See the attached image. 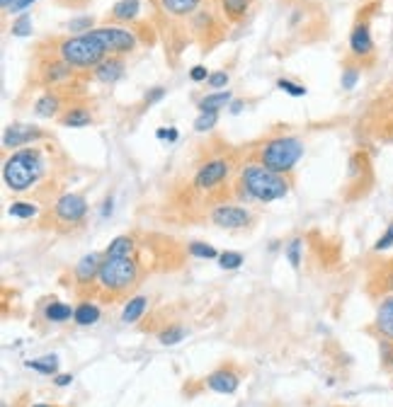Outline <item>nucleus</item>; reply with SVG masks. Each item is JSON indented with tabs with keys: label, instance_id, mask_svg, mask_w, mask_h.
I'll use <instances>...</instances> for the list:
<instances>
[{
	"label": "nucleus",
	"instance_id": "f257e3e1",
	"mask_svg": "<svg viewBox=\"0 0 393 407\" xmlns=\"http://www.w3.org/2000/svg\"><path fill=\"white\" fill-rule=\"evenodd\" d=\"M238 189H241L243 199L272 204L289 194V180H287V175H279V172L265 168L262 163H250L241 170Z\"/></svg>",
	"mask_w": 393,
	"mask_h": 407
},
{
	"label": "nucleus",
	"instance_id": "f03ea898",
	"mask_svg": "<svg viewBox=\"0 0 393 407\" xmlns=\"http://www.w3.org/2000/svg\"><path fill=\"white\" fill-rule=\"evenodd\" d=\"M44 158L36 148L15 151L3 163V182L10 192H27L44 175Z\"/></svg>",
	"mask_w": 393,
	"mask_h": 407
},
{
	"label": "nucleus",
	"instance_id": "7ed1b4c3",
	"mask_svg": "<svg viewBox=\"0 0 393 407\" xmlns=\"http://www.w3.org/2000/svg\"><path fill=\"white\" fill-rule=\"evenodd\" d=\"M301 156H304V141L297 136H274L260 148V163L279 175H289Z\"/></svg>",
	"mask_w": 393,
	"mask_h": 407
},
{
	"label": "nucleus",
	"instance_id": "20e7f679",
	"mask_svg": "<svg viewBox=\"0 0 393 407\" xmlns=\"http://www.w3.org/2000/svg\"><path fill=\"white\" fill-rule=\"evenodd\" d=\"M139 281V262L134 257H104L97 283L109 293H124Z\"/></svg>",
	"mask_w": 393,
	"mask_h": 407
},
{
	"label": "nucleus",
	"instance_id": "39448f33",
	"mask_svg": "<svg viewBox=\"0 0 393 407\" xmlns=\"http://www.w3.org/2000/svg\"><path fill=\"white\" fill-rule=\"evenodd\" d=\"M59 56L73 68H95L102 59H107V54L90 34H81L61 41Z\"/></svg>",
	"mask_w": 393,
	"mask_h": 407
},
{
	"label": "nucleus",
	"instance_id": "423d86ee",
	"mask_svg": "<svg viewBox=\"0 0 393 407\" xmlns=\"http://www.w3.org/2000/svg\"><path fill=\"white\" fill-rule=\"evenodd\" d=\"M93 39L104 49L107 56H124L136 49V34L131 29L116 27V24H104V27H95L88 32Z\"/></svg>",
	"mask_w": 393,
	"mask_h": 407
},
{
	"label": "nucleus",
	"instance_id": "0eeeda50",
	"mask_svg": "<svg viewBox=\"0 0 393 407\" xmlns=\"http://www.w3.org/2000/svg\"><path fill=\"white\" fill-rule=\"evenodd\" d=\"M229 172H231V163L226 158L207 160V163L196 170L192 184H194V189H199V192H209V189L219 187V184L229 177Z\"/></svg>",
	"mask_w": 393,
	"mask_h": 407
},
{
	"label": "nucleus",
	"instance_id": "6e6552de",
	"mask_svg": "<svg viewBox=\"0 0 393 407\" xmlns=\"http://www.w3.org/2000/svg\"><path fill=\"white\" fill-rule=\"evenodd\" d=\"M54 211H56V218L64 221V223H83L85 216H88V201L81 194H61Z\"/></svg>",
	"mask_w": 393,
	"mask_h": 407
},
{
	"label": "nucleus",
	"instance_id": "1a4fd4ad",
	"mask_svg": "<svg viewBox=\"0 0 393 407\" xmlns=\"http://www.w3.org/2000/svg\"><path fill=\"white\" fill-rule=\"evenodd\" d=\"M212 223H217L219 228L226 231H238L250 223V213L243 206H233V204H219L212 211Z\"/></svg>",
	"mask_w": 393,
	"mask_h": 407
},
{
	"label": "nucleus",
	"instance_id": "9d476101",
	"mask_svg": "<svg viewBox=\"0 0 393 407\" xmlns=\"http://www.w3.org/2000/svg\"><path fill=\"white\" fill-rule=\"evenodd\" d=\"M207 386L209 391L219 393V396H231V393H236L238 386H241V376H238V371L233 366H221L207 376Z\"/></svg>",
	"mask_w": 393,
	"mask_h": 407
},
{
	"label": "nucleus",
	"instance_id": "9b49d317",
	"mask_svg": "<svg viewBox=\"0 0 393 407\" xmlns=\"http://www.w3.org/2000/svg\"><path fill=\"white\" fill-rule=\"evenodd\" d=\"M349 54L354 59H369L374 54V39H372V29L369 22H357L349 32Z\"/></svg>",
	"mask_w": 393,
	"mask_h": 407
},
{
	"label": "nucleus",
	"instance_id": "f8f14e48",
	"mask_svg": "<svg viewBox=\"0 0 393 407\" xmlns=\"http://www.w3.org/2000/svg\"><path fill=\"white\" fill-rule=\"evenodd\" d=\"M41 134L36 126H27V124H10L5 129L3 134V146L5 148H20V146H27L32 144V141L41 139Z\"/></svg>",
	"mask_w": 393,
	"mask_h": 407
},
{
	"label": "nucleus",
	"instance_id": "ddd939ff",
	"mask_svg": "<svg viewBox=\"0 0 393 407\" xmlns=\"http://www.w3.org/2000/svg\"><path fill=\"white\" fill-rule=\"evenodd\" d=\"M349 182H352V187H362V192L369 189L372 168H369V158L364 153H354L349 158Z\"/></svg>",
	"mask_w": 393,
	"mask_h": 407
},
{
	"label": "nucleus",
	"instance_id": "4468645a",
	"mask_svg": "<svg viewBox=\"0 0 393 407\" xmlns=\"http://www.w3.org/2000/svg\"><path fill=\"white\" fill-rule=\"evenodd\" d=\"M102 260H104V257L100 255V252H90V255H85L83 260L76 264V281L81 283V286H88V283L97 281Z\"/></svg>",
	"mask_w": 393,
	"mask_h": 407
},
{
	"label": "nucleus",
	"instance_id": "2eb2a0df",
	"mask_svg": "<svg viewBox=\"0 0 393 407\" xmlns=\"http://www.w3.org/2000/svg\"><path fill=\"white\" fill-rule=\"evenodd\" d=\"M374 328L384 339L393 342V293L384 296V301L377 308V318H374Z\"/></svg>",
	"mask_w": 393,
	"mask_h": 407
},
{
	"label": "nucleus",
	"instance_id": "dca6fc26",
	"mask_svg": "<svg viewBox=\"0 0 393 407\" xmlns=\"http://www.w3.org/2000/svg\"><path fill=\"white\" fill-rule=\"evenodd\" d=\"M121 76H124V61H121L119 56H107L95 66V78L100 80V83L112 85Z\"/></svg>",
	"mask_w": 393,
	"mask_h": 407
},
{
	"label": "nucleus",
	"instance_id": "f3484780",
	"mask_svg": "<svg viewBox=\"0 0 393 407\" xmlns=\"http://www.w3.org/2000/svg\"><path fill=\"white\" fill-rule=\"evenodd\" d=\"M231 102H233V95L229 90H219V92H209L207 97H202L199 100V112H221L224 107H231Z\"/></svg>",
	"mask_w": 393,
	"mask_h": 407
},
{
	"label": "nucleus",
	"instance_id": "a211bd4d",
	"mask_svg": "<svg viewBox=\"0 0 393 407\" xmlns=\"http://www.w3.org/2000/svg\"><path fill=\"white\" fill-rule=\"evenodd\" d=\"M372 293L377 296H391L393 293V260L386 262L372 279Z\"/></svg>",
	"mask_w": 393,
	"mask_h": 407
},
{
	"label": "nucleus",
	"instance_id": "6ab92c4d",
	"mask_svg": "<svg viewBox=\"0 0 393 407\" xmlns=\"http://www.w3.org/2000/svg\"><path fill=\"white\" fill-rule=\"evenodd\" d=\"M139 12H141L139 0H119V3L112 5L109 15H112V20H116V22H129V20H136Z\"/></svg>",
	"mask_w": 393,
	"mask_h": 407
},
{
	"label": "nucleus",
	"instance_id": "aec40b11",
	"mask_svg": "<svg viewBox=\"0 0 393 407\" xmlns=\"http://www.w3.org/2000/svg\"><path fill=\"white\" fill-rule=\"evenodd\" d=\"M158 3H161V8L168 12V15L187 17V15H192V12H196L202 0H158Z\"/></svg>",
	"mask_w": 393,
	"mask_h": 407
},
{
	"label": "nucleus",
	"instance_id": "412c9836",
	"mask_svg": "<svg viewBox=\"0 0 393 407\" xmlns=\"http://www.w3.org/2000/svg\"><path fill=\"white\" fill-rule=\"evenodd\" d=\"M146 308H149V298H146V296H134L131 301H126L124 311H121V323L126 325L136 323V320L144 318Z\"/></svg>",
	"mask_w": 393,
	"mask_h": 407
},
{
	"label": "nucleus",
	"instance_id": "4be33fe9",
	"mask_svg": "<svg viewBox=\"0 0 393 407\" xmlns=\"http://www.w3.org/2000/svg\"><path fill=\"white\" fill-rule=\"evenodd\" d=\"M90 124H93V114L83 107H73L61 116V126H66V129H83Z\"/></svg>",
	"mask_w": 393,
	"mask_h": 407
},
{
	"label": "nucleus",
	"instance_id": "5701e85b",
	"mask_svg": "<svg viewBox=\"0 0 393 407\" xmlns=\"http://www.w3.org/2000/svg\"><path fill=\"white\" fill-rule=\"evenodd\" d=\"M134 250H136V243L129 236H116L112 243L104 250V257H134Z\"/></svg>",
	"mask_w": 393,
	"mask_h": 407
},
{
	"label": "nucleus",
	"instance_id": "b1692460",
	"mask_svg": "<svg viewBox=\"0 0 393 407\" xmlns=\"http://www.w3.org/2000/svg\"><path fill=\"white\" fill-rule=\"evenodd\" d=\"M73 316H76V308H71L69 303H61V301H51L44 308V318L49 323H69Z\"/></svg>",
	"mask_w": 393,
	"mask_h": 407
},
{
	"label": "nucleus",
	"instance_id": "393cba45",
	"mask_svg": "<svg viewBox=\"0 0 393 407\" xmlns=\"http://www.w3.org/2000/svg\"><path fill=\"white\" fill-rule=\"evenodd\" d=\"M59 107H61L59 95H54V92H46V95H41L39 100L34 102V114L36 116H44V119H51V116L59 112Z\"/></svg>",
	"mask_w": 393,
	"mask_h": 407
},
{
	"label": "nucleus",
	"instance_id": "a878e982",
	"mask_svg": "<svg viewBox=\"0 0 393 407\" xmlns=\"http://www.w3.org/2000/svg\"><path fill=\"white\" fill-rule=\"evenodd\" d=\"M73 320H76L78 325H83V328H88V325H95L97 320H100V308H97L95 303H81L76 308V316H73Z\"/></svg>",
	"mask_w": 393,
	"mask_h": 407
},
{
	"label": "nucleus",
	"instance_id": "bb28decb",
	"mask_svg": "<svg viewBox=\"0 0 393 407\" xmlns=\"http://www.w3.org/2000/svg\"><path fill=\"white\" fill-rule=\"evenodd\" d=\"M250 3L253 0H221V10H224V15L229 20H241V17H245V12H248Z\"/></svg>",
	"mask_w": 393,
	"mask_h": 407
},
{
	"label": "nucleus",
	"instance_id": "cd10ccee",
	"mask_svg": "<svg viewBox=\"0 0 393 407\" xmlns=\"http://www.w3.org/2000/svg\"><path fill=\"white\" fill-rule=\"evenodd\" d=\"M73 76V66H69L66 61H56V64H49L44 71V80L46 83H59V80H66Z\"/></svg>",
	"mask_w": 393,
	"mask_h": 407
},
{
	"label": "nucleus",
	"instance_id": "c85d7f7f",
	"mask_svg": "<svg viewBox=\"0 0 393 407\" xmlns=\"http://www.w3.org/2000/svg\"><path fill=\"white\" fill-rule=\"evenodd\" d=\"M24 366L32 368V371L44 373V376H54L59 371V359H56V356H41V359L24 361Z\"/></svg>",
	"mask_w": 393,
	"mask_h": 407
},
{
	"label": "nucleus",
	"instance_id": "c756f323",
	"mask_svg": "<svg viewBox=\"0 0 393 407\" xmlns=\"http://www.w3.org/2000/svg\"><path fill=\"white\" fill-rule=\"evenodd\" d=\"M187 252L192 257H196V260H219V252L214 245L209 243H202V240H194V243H189Z\"/></svg>",
	"mask_w": 393,
	"mask_h": 407
},
{
	"label": "nucleus",
	"instance_id": "7c9ffc66",
	"mask_svg": "<svg viewBox=\"0 0 393 407\" xmlns=\"http://www.w3.org/2000/svg\"><path fill=\"white\" fill-rule=\"evenodd\" d=\"M36 211H39V208H36L32 201H12L10 208H8V213L12 216V218H22V221L34 218Z\"/></svg>",
	"mask_w": 393,
	"mask_h": 407
},
{
	"label": "nucleus",
	"instance_id": "2f4dec72",
	"mask_svg": "<svg viewBox=\"0 0 393 407\" xmlns=\"http://www.w3.org/2000/svg\"><path fill=\"white\" fill-rule=\"evenodd\" d=\"M185 328H180V325H173V328H165L161 335H158V339H161V344H165V347H173V344H177L180 339H185Z\"/></svg>",
	"mask_w": 393,
	"mask_h": 407
},
{
	"label": "nucleus",
	"instance_id": "473e14b6",
	"mask_svg": "<svg viewBox=\"0 0 393 407\" xmlns=\"http://www.w3.org/2000/svg\"><path fill=\"white\" fill-rule=\"evenodd\" d=\"M219 121V114L217 112H199V116L194 119V131L204 134V131H212Z\"/></svg>",
	"mask_w": 393,
	"mask_h": 407
},
{
	"label": "nucleus",
	"instance_id": "72a5a7b5",
	"mask_svg": "<svg viewBox=\"0 0 393 407\" xmlns=\"http://www.w3.org/2000/svg\"><path fill=\"white\" fill-rule=\"evenodd\" d=\"M10 32H12V36H29L32 34V17H29L27 12H22V15L12 22Z\"/></svg>",
	"mask_w": 393,
	"mask_h": 407
},
{
	"label": "nucleus",
	"instance_id": "f704fd0d",
	"mask_svg": "<svg viewBox=\"0 0 393 407\" xmlns=\"http://www.w3.org/2000/svg\"><path fill=\"white\" fill-rule=\"evenodd\" d=\"M245 262V257L241 255V252H221L219 255V267L221 269H238L241 264Z\"/></svg>",
	"mask_w": 393,
	"mask_h": 407
},
{
	"label": "nucleus",
	"instance_id": "c9c22d12",
	"mask_svg": "<svg viewBox=\"0 0 393 407\" xmlns=\"http://www.w3.org/2000/svg\"><path fill=\"white\" fill-rule=\"evenodd\" d=\"M277 88H279L282 92H287V95H292V97H304V95H306V88H304V85L294 83V80H287V78H279V80H277Z\"/></svg>",
	"mask_w": 393,
	"mask_h": 407
},
{
	"label": "nucleus",
	"instance_id": "e433bc0d",
	"mask_svg": "<svg viewBox=\"0 0 393 407\" xmlns=\"http://www.w3.org/2000/svg\"><path fill=\"white\" fill-rule=\"evenodd\" d=\"M357 80H359V68L357 66H345V68H342V78H340L342 88L352 90L354 85H357Z\"/></svg>",
	"mask_w": 393,
	"mask_h": 407
},
{
	"label": "nucleus",
	"instance_id": "4c0bfd02",
	"mask_svg": "<svg viewBox=\"0 0 393 407\" xmlns=\"http://www.w3.org/2000/svg\"><path fill=\"white\" fill-rule=\"evenodd\" d=\"M284 255H287V260L292 262V267L297 269L299 264H301V240L299 238H294L289 245L284 248Z\"/></svg>",
	"mask_w": 393,
	"mask_h": 407
},
{
	"label": "nucleus",
	"instance_id": "58836bf2",
	"mask_svg": "<svg viewBox=\"0 0 393 407\" xmlns=\"http://www.w3.org/2000/svg\"><path fill=\"white\" fill-rule=\"evenodd\" d=\"M393 248V221L389 226H386V231L379 236V240L374 243V252H384V250H389Z\"/></svg>",
	"mask_w": 393,
	"mask_h": 407
},
{
	"label": "nucleus",
	"instance_id": "ea45409f",
	"mask_svg": "<svg viewBox=\"0 0 393 407\" xmlns=\"http://www.w3.org/2000/svg\"><path fill=\"white\" fill-rule=\"evenodd\" d=\"M207 85H209V88H214V92L224 90L226 85H229V73H226V71H214L212 76H209Z\"/></svg>",
	"mask_w": 393,
	"mask_h": 407
},
{
	"label": "nucleus",
	"instance_id": "a19ab883",
	"mask_svg": "<svg viewBox=\"0 0 393 407\" xmlns=\"http://www.w3.org/2000/svg\"><path fill=\"white\" fill-rule=\"evenodd\" d=\"M69 29H71V32H85V34H88L90 29H93V17H88V15L73 17V20L69 22Z\"/></svg>",
	"mask_w": 393,
	"mask_h": 407
},
{
	"label": "nucleus",
	"instance_id": "79ce46f5",
	"mask_svg": "<svg viewBox=\"0 0 393 407\" xmlns=\"http://www.w3.org/2000/svg\"><path fill=\"white\" fill-rule=\"evenodd\" d=\"M209 76H212V73H209L204 66H194L192 71H189V80H192V83H204V80H209Z\"/></svg>",
	"mask_w": 393,
	"mask_h": 407
},
{
	"label": "nucleus",
	"instance_id": "37998d69",
	"mask_svg": "<svg viewBox=\"0 0 393 407\" xmlns=\"http://www.w3.org/2000/svg\"><path fill=\"white\" fill-rule=\"evenodd\" d=\"M165 97V88H153L146 92V104H156V102H161Z\"/></svg>",
	"mask_w": 393,
	"mask_h": 407
},
{
	"label": "nucleus",
	"instance_id": "c03bdc74",
	"mask_svg": "<svg viewBox=\"0 0 393 407\" xmlns=\"http://www.w3.org/2000/svg\"><path fill=\"white\" fill-rule=\"evenodd\" d=\"M156 136L161 141H170V144H173V141H177V136L180 134H177V129H158Z\"/></svg>",
	"mask_w": 393,
	"mask_h": 407
},
{
	"label": "nucleus",
	"instance_id": "a18cd8bd",
	"mask_svg": "<svg viewBox=\"0 0 393 407\" xmlns=\"http://www.w3.org/2000/svg\"><path fill=\"white\" fill-rule=\"evenodd\" d=\"M34 3H36V0H17V3L12 5V10H10V12H20V15H22V12L32 8Z\"/></svg>",
	"mask_w": 393,
	"mask_h": 407
},
{
	"label": "nucleus",
	"instance_id": "49530a36",
	"mask_svg": "<svg viewBox=\"0 0 393 407\" xmlns=\"http://www.w3.org/2000/svg\"><path fill=\"white\" fill-rule=\"evenodd\" d=\"M54 383H56L59 388H66V386H71L73 383V373H61L54 378Z\"/></svg>",
	"mask_w": 393,
	"mask_h": 407
},
{
	"label": "nucleus",
	"instance_id": "de8ad7c7",
	"mask_svg": "<svg viewBox=\"0 0 393 407\" xmlns=\"http://www.w3.org/2000/svg\"><path fill=\"white\" fill-rule=\"evenodd\" d=\"M112 211H114V201L112 199H104L100 216H102V218H109V216H112Z\"/></svg>",
	"mask_w": 393,
	"mask_h": 407
},
{
	"label": "nucleus",
	"instance_id": "09e8293b",
	"mask_svg": "<svg viewBox=\"0 0 393 407\" xmlns=\"http://www.w3.org/2000/svg\"><path fill=\"white\" fill-rule=\"evenodd\" d=\"M243 112V102L241 100H233L231 102V114H241Z\"/></svg>",
	"mask_w": 393,
	"mask_h": 407
},
{
	"label": "nucleus",
	"instance_id": "8fccbe9b",
	"mask_svg": "<svg viewBox=\"0 0 393 407\" xmlns=\"http://www.w3.org/2000/svg\"><path fill=\"white\" fill-rule=\"evenodd\" d=\"M17 3V0H0V5H3V10H12V5H15Z\"/></svg>",
	"mask_w": 393,
	"mask_h": 407
},
{
	"label": "nucleus",
	"instance_id": "3c124183",
	"mask_svg": "<svg viewBox=\"0 0 393 407\" xmlns=\"http://www.w3.org/2000/svg\"><path fill=\"white\" fill-rule=\"evenodd\" d=\"M32 407H54V405H46V403H39V405H32Z\"/></svg>",
	"mask_w": 393,
	"mask_h": 407
}]
</instances>
